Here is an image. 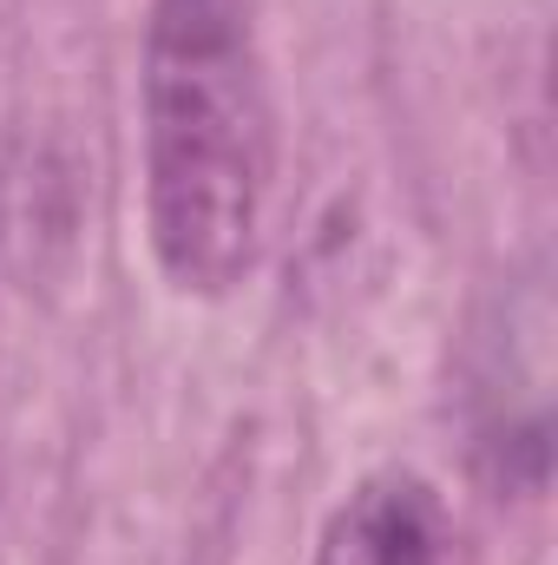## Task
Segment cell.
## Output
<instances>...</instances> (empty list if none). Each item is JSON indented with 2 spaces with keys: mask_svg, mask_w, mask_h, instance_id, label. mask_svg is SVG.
Wrapping results in <instances>:
<instances>
[{
  "mask_svg": "<svg viewBox=\"0 0 558 565\" xmlns=\"http://www.w3.org/2000/svg\"><path fill=\"white\" fill-rule=\"evenodd\" d=\"M270 93L250 0H158L144 33V224L184 296L250 277L270 204Z\"/></svg>",
  "mask_w": 558,
  "mask_h": 565,
  "instance_id": "6da1fadb",
  "label": "cell"
},
{
  "mask_svg": "<svg viewBox=\"0 0 558 565\" xmlns=\"http://www.w3.org/2000/svg\"><path fill=\"white\" fill-rule=\"evenodd\" d=\"M447 513L420 473H368L322 526L315 565H440Z\"/></svg>",
  "mask_w": 558,
  "mask_h": 565,
  "instance_id": "7a4b0ae2",
  "label": "cell"
}]
</instances>
